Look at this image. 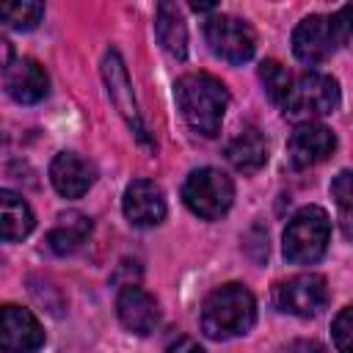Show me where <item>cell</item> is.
Wrapping results in <instances>:
<instances>
[{"mask_svg": "<svg viewBox=\"0 0 353 353\" xmlns=\"http://www.w3.org/2000/svg\"><path fill=\"white\" fill-rule=\"evenodd\" d=\"M256 320V301L243 284H223L204 298L201 331L210 339H232L251 331Z\"/></svg>", "mask_w": 353, "mask_h": 353, "instance_id": "cell-3", "label": "cell"}, {"mask_svg": "<svg viewBox=\"0 0 353 353\" xmlns=\"http://www.w3.org/2000/svg\"><path fill=\"white\" fill-rule=\"evenodd\" d=\"M331 196L339 207V218L347 234H353V171H342L331 182Z\"/></svg>", "mask_w": 353, "mask_h": 353, "instance_id": "cell-21", "label": "cell"}, {"mask_svg": "<svg viewBox=\"0 0 353 353\" xmlns=\"http://www.w3.org/2000/svg\"><path fill=\"white\" fill-rule=\"evenodd\" d=\"M334 149H336V135L325 124H317V121L298 124L287 143V154L295 168L317 165V163L328 160L334 154Z\"/></svg>", "mask_w": 353, "mask_h": 353, "instance_id": "cell-10", "label": "cell"}, {"mask_svg": "<svg viewBox=\"0 0 353 353\" xmlns=\"http://www.w3.org/2000/svg\"><path fill=\"white\" fill-rule=\"evenodd\" d=\"M339 108V83L331 74L306 72L295 83H290V91L281 102L284 119L295 124H312L314 119H323Z\"/></svg>", "mask_w": 353, "mask_h": 353, "instance_id": "cell-4", "label": "cell"}, {"mask_svg": "<svg viewBox=\"0 0 353 353\" xmlns=\"http://www.w3.org/2000/svg\"><path fill=\"white\" fill-rule=\"evenodd\" d=\"M97 179V168L74 152H61L50 163V182L63 199H80Z\"/></svg>", "mask_w": 353, "mask_h": 353, "instance_id": "cell-15", "label": "cell"}, {"mask_svg": "<svg viewBox=\"0 0 353 353\" xmlns=\"http://www.w3.org/2000/svg\"><path fill=\"white\" fill-rule=\"evenodd\" d=\"M0 232L6 243H17L33 232V212L14 190H0Z\"/></svg>", "mask_w": 353, "mask_h": 353, "instance_id": "cell-19", "label": "cell"}, {"mask_svg": "<svg viewBox=\"0 0 353 353\" xmlns=\"http://www.w3.org/2000/svg\"><path fill=\"white\" fill-rule=\"evenodd\" d=\"M182 199L188 210L204 221H218L229 212L234 201V185L221 168H199L182 185Z\"/></svg>", "mask_w": 353, "mask_h": 353, "instance_id": "cell-6", "label": "cell"}, {"mask_svg": "<svg viewBox=\"0 0 353 353\" xmlns=\"http://www.w3.org/2000/svg\"><path fill=\"white\" fill-rule=\"evenodd\" d=\"M102 74H105V83H108V94L116 105V110L127 119V124L135 130V135L141 141H146V130L141 124V116H138V108H135V99H132V88H130V77H127V69L119 58L116 50H108L105 52V61H102Z\"/></svg>", "mask_w": 353, "mask_h": 353, "instance_id": "cell-14", "label": "cell"}, {"mask_svg": "<svg viewBox=\"0 0 353 353\" xmlns=\"http://www.w3.org/2000/svg\"><path fill=\"white\" fill-rule=\"evenodd\" d=\"M116 314L121 320V325L138 336H146L157 328L160 323V306L157 301L141 290L138 284H124L119 298H116Z\"/></svg>", "mask_w": 353, "mask_h": 353, "instance_id": "cell-13", "label": "cell"}, {"mask_svg": "<svg viewBox=\"0 0 353 353\" xmlns=\"http://www.w3.org/2000/svg\"><path fill=\"white\" fill-rule=\"evenodd\" d=\"M0 345L6 353H33L44 345V331L28 309L6 303L0 312Z\"/></svg>", "mask_w": 353, "mask_h": 353, "instance_id": "cell-9", "label": "cell"}, {"mask_svg": "<svg viewBox=\"0 0 353 353\" xmlns=\"http://www.w3.org/2000/svg\"><path fill=\"white\" fill-rule=\"evenodd\" d=\"M176 105L182 110V119L188 127L204 138L218 135L226 105H229V91L226 85L207 74V72H190L176 80Z\"/></svg>", "mask_w": 353, "mask_h": 353, "instance_id": "cell-1", "label": "cell"}, {"mask_svg": "<svg viewBox=\"0 0 353 353\" xmlns=\"http://www.w3.org/2000/svg\"><path fill=\"white\" fill-rule=\"evenodd\" d=\"M204 36L210 50L229 61V63H245L254 50H256V36L245 19L229 17V14H215L204 22Z\"/></svg>", "mask_w": 353, "mask_h": 353, "instance_id": "cell-7", "label": "cell"}, {"mask_svg": "<svg viewBox=\"0 0 353 353\" xmlns=\"http://www.w3.org/2000/svg\"><path fill=\"white\" fill-rule=\"evenodd\" d=\"M91 229H94V223H91L88 215L69 210V212L58 215V223H55V226L50 229V234H47V245H50L55 254H61V256H63V254H72V251H77V248L88 240Z\"/></svg>", "mask_w": 353, "mask_h": 353, "instance_id": "cell-18", "label": "cell"}, {"mask_svg": "<svg viewBox=\"0 0 353 353\" xmlns=\"http://www.w3.org/2000/svg\"><path fill=\"white\" fill-rule=\"evenodd\" d=\"M290 353H328V350L317 339H298V342H292Z\"/></svg>", "mask_w": 353, "mask_h": 353, "instance_id": "cell-25", "label": "cell"}, {"mask_svg": "<svg viewBox=\"0 0 353 353\" xmlns=\"http://www.w3.org/2000/svg\"><path fill=\"white\" fill-rule=\"evenodd\" d=\"M154 33L163 44V50L182 61L188 55V28L182 19V11L174 3H160L157 6V17H154Z\"/></svg>", "mask_w": 353, "mask_h": 353, "instance_id": "cell-17", "label": "cell"}, {"mask_svg": "<svg viewBox=\"0 0 353 353\" xmlns=\"http://www.w3.org/2000/svg\"><path fill=\"white\" fill-rule=\"evenodd\" d=\"M124 215L132 226H157L165 218V196L152 179H132L121 199Z\"/></svg>", "mask_w": 353, "mask_h": 353, "instance_id": "cell-12", "label": "cell"}, {"mask_svg": "<svg viewBox=\"0 0 353 353\" xmlns=\"http://www.w3.org/2000/svg\"><path fill=\"white\" fill-rule=\"evenodd\" d=\"M165 353H204L201 347H199V342L196 339H190V336H179L176 342H171L168 345V350Z\"/></svg>", "mask_w": 353, "mask_h": 353, "instance_id": "cell-24", "label": "cell"}, {"mask_svg": "<svg viewBox=\"0 0 353 353\" xmlns=\"http://www.w3.org/2000/svg\"><path fill=\"white\" fill-rule=\"evenodd\" d=\"M331 336L339 353H353V306L342 309L331 323Z\"/></svg>", "mask_w": 353, "mask_h": 353, "instance_id": "cell-23", "label": "cell"}, {"mask_svg": "<svg viewBox=\"0 0 353 353\" xmlns=\"http://www.w3.org/2000/svg\"><path fill=\"white\" fill-rule=\"evenodd\" d=\"M259 80L265 85V94L273 99V102H284L287 91H290V72L279 63V61H262L259 63Z\"/></svg>", "mask_w": 353, "mask_h": 353, "instance_id": "cell-22", "label": "cell"}, {"mask_svg": "<svg viewBox=\"0 0 353 353\" xmlns=\"http://www.w3.org/2000/svg\"><path fill=\"white\" fill-rule=\"evenodd\" d=\"M226 160L243 171V174H254L265 165L268 160V141L262 138V132L256 127H245L240 130L229 143H226Z\"/></svg>", "mask_w": 353, "mask_h": 353, "instance_id": "cell-16", "label": "cell"}, {"mask_svg": "<svg viewBox=\"0 0 353 353\" xmlns=\"http://www.w3.org/2000/svg\"><path fill=\"white\" fill-rule=\"evenodd\" d=\"M353 39V6H342L334 14H312L292 30V52L298 61L314 66L331 58Z\"/></svg>", "mask_w": 353, "mask_h": 353, "instance_id": "cell-2", "label": "cell"}, {"mask_svg": "<svg viewBox=\"0 0 353 353\" xmlns=\"http://www.w3.org/2000/svg\"><path fill=\"white\" fill-rule=\"evenodd\" d=\"M44 14L41 3H6L0 6V19L14 30H33Z\"/></svg>", "mask_w": 353, "mask_h": 353, "instance_id": "cell-20", "label": "cell"}, {"mask_svg": "<svg viewBox=\"0 0 353 353\" xmlns=\"http://www.w3.org/2000/svg\"><path fill=\"white\" fill-rule=\"evenodd\" d=\"M273 303L295 317H314L328 303V284L320 273H298L273 290Z\"/></svg>", "mask_w": 353, "mask_h": 353, "instance_id": "cell-8", "label": "cell"}, {"mask_svg": "<svg viewBox=\"0 0 353 353\" xmlns=\"http://www.w3.org/2000/svg\"><path fill=\"white\" fill-rule=\"evenodd\" d=\"M3 85L11 99L19 105H33L41 102L50 91V77L44 66L33 58H17L8 66H3Z\"/></svg>", "mask_w": 353, "mask_h": 353, "instance_id": "cell-11", "label": "cell"}, {"mask_svg": "<svg viewBox=\"0 0 353 353\" xmlns=\"http://www.w3.org/2000/svg\"><path fill=\"white\" fill-rule=\"evenodd\" d=\"M331 240V218L323 207H303L298 210L287 229H284V259L292 265H312L317 262Z\"/></svg>", "mask_w": 353, "mask_h": 353, "instance_id": "cell-5", "label": "cell"}]
</instances>
